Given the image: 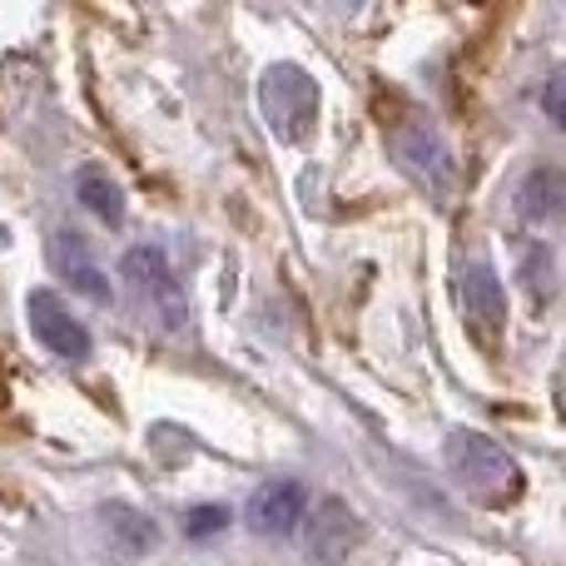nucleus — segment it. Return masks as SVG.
<instances>
[{
    "mask_svg": "<svg viewBox=\"0 0 566 566\" xmlns=\"http://www.w3.org/2000/svg\"><path fill=\"white\" fill-rule=\"evenodd\" d=\"M442 452H448V468H452V478H458V488L468 492V497L488 502V507H512V502L527 492L512 452L502 448L497 438H488V432L458 428V432H448Z\"/></svg>",
    "mask_w": 566,
    "mask_h": 566,
    "instance_id": "obj_1",
    "label": "nucleus"
},
{
    "mask_svg": "<svg viewBox=\"0 0 566 566\" xmlns=\"http://www.w3.org/2000/svg\"><path fill=\"white\" fill-rule=\"evenodd\" d=\"M259 105H264V119L274 125V135L289 139V145H303L318 125V85L298 65L269 70L264 85H259Z\"/></svg>",
    "mask_w": 566,
    "mask_h": 566,
    "instance_id": "obj_2",
    "label": "nucleus"
},
{
    "mask_svg": "<svg viewBox=\"0 0 566 566\" xmlns=\"http://www.w3.org/2000/svg\"><path fill=\"white\" fill-rule=\"evenodd\" d=\"M119 269H125V279L135 283V289L145 293L149 303H155V308H159V318H165L169 328H185V318H189L185 289H179V279L169 274V259L159 254L155 244H139V249H129V254L119 259Z\"/></svg>",
    "mask_w": 566,
    "mask_h": 566,
    "instance_id": "obj_3",
    "label": "nucleus"
},
{
    "mask_svg": "<svg viewBox=\"0 0 566 566\" xmlns=\"http://www.w3.org/2000/svg\"><path fill=\"white\" fill-rule=\"evenodd\" d=\"M303 502H308V492H303L298 478H274L264 482V488L249 497V527L259 532V537H293L303 522Z\"/></svg>",
    "mask_w": 566,
    "mask_h": 566,
    "instance_id": "obj_4",
    "label": "nucleus"
},
{
    "mask_svg": "<svg viewBox=\"0 0 566 566\" xmlns=\"http://www.w3.org/2000/svg\"><path fill=\"white\" fill-rule=\"evenodd\" d=\"M398 159L422 179V189H428L432 199H448L452 185H458V165H452L448 145H442L428 125L402 129V135H398Z\"/></svg>",
    "mask_w": 566,
    "mask_h": 566,
    "instance_id": "obj_5",
    "label": "nucleus"
},
{
    "mask_svg": "<svg viewBox=\"0 0 566 566\" xmlns=\"http://www.w3.org/2000/svg\"><path fill=\"white\" fill-rule=\"evenodd\" d=\"M30 328H35V338L45 343L55 358H65V363H80L90 353V333H85V323L75 318V313L65 308V303L55 298V293H30Z\"/></svg>",
    "mask_w": 566,
    "mask_h": 566,
    "instance_id": "obj_6",
    "label": "nucleus"
},
{
    "mask_svg": "<svg viewBox=\"0 0 566 566\" xmlns=\"http://www.w3.org/2000/svg\"><path fill=\"white\" fill-rule=\"evenodd\" d=\"M50 264H55V274L70 283L75 293H85L90 303H115V289H109L105 269L95 264V254H90V244L75 234V229H60L55 239H50Z\"/></svg>",
    "mask_w": 566,
    "mask_h": 566,
    "instance_id": "obj_7",
    "label": "nucleus"
},
{
    "mask_svg": "<svg viewBox=\"0 0 566 566\" xmlns=\"http://www.w3.org/2000/svg\"><path fill=\"white\" fill-rule=\"evenodd\" d=\"M462 303H468V318L478 323V333H488L497 343L502 323H507V293H502L492 264H468L462 269Z\"/></svg>",
    "mask_w": 566,
    "mask_h": 566,
    "instance_id": "obj_8",
    "label": "nucleus"
},
{
    "mask_svg": "<svg viewBox=\"0 0 566 566\" xmlns=\"http://www.w3.org/2000/svg\"><path fill=\"white\" fill-rule=\"evenodd\" d=\"M358 537H363V527H358V517L348 512V502H323L318 507V517H313V527H308V552H313V562H343L353 547H358Z\"/></svg>",
    "mask_w": 566,
    "mask_h": 566,
    "instance_id": "obj_9",
    "label": "nucleus"
},
{
    "mask_svg": "<svg viewBox=\"0 0 566 566\" xmlns=\"http://www.w3.org/2000/svg\"><path fill=\"white\" fill-rule=\"evenodd\" d=\"M566 205V189H562V175L557 169H537V175H527V185H522L517 195V214L532 219V224H547V219H557Z\"/></svg>",
    "mask_w": 566,
    "mask_h": 566,
    "instance_id": "obj_10",
    "label": "nucleus"
},
{
    "mask_svg": "<svg viewBox=\"0 0 566 566\" xmlns=\"http://www.w3.org/2000/svg\"><path fill=\"white\" fill-rule=\"evenodd\" d=\"M75 189H80V205H85L90 214L105 219L109 229H115L119 219H125V189H119L109 175H99V169H80Z\"/></svg>",
    "mask_w": 566,
    "mask_h": 566,
    "instance_id": "obj_11",
    "label": "nucleus"
},
{
    "mask_svg": "<svg viewBox=\"0 0 566 566\" xmlns=\"http://www.w3.org/2000/svg\"><path fill=\"white\" fill-rule=\"evenodd\" d=\"M99 522H105V532L119 542L125 552H149L159 542V527L145 517V512L135 507H119V502H109L105 512H99Z\"/></svg>",
    "mask_w": 566,
    "mask_h": 566,
    "instance_id": "obj_12",
    "label": "nucleus"
},
{
    "mask_svg": "<svg viewBox=\"0 0 566 566\" xmlns=\"http://www.w3.org/2000/svg\"><path fill=\"white\" fill-rule=\"evenodd\" d=\"M229 527V507H219V502H205V507H195L185 517V532L189 537H214V532H224Z\"/></svg>",
    "mask_w": 566,
    "mask_h": 566,
    "instance_id": "obj_13",
    "label": "nucleus"
},
{
    "mask_svg": "<svg viewBox=\"0 0 566 566\" xmlns=\"http://www.w3.org/2000/svg\"><path fill=\"white\" fill-rule=\"evenodd\" d=\"M542 105H547V115H552V125H562V70H552L547 75V95H542Z\"/></svg>",
    "mask_w": 566,
    "mask_h": 566,
    "instance_id": "obj_14",
    "label": "nucleus"
}]
</instances>
